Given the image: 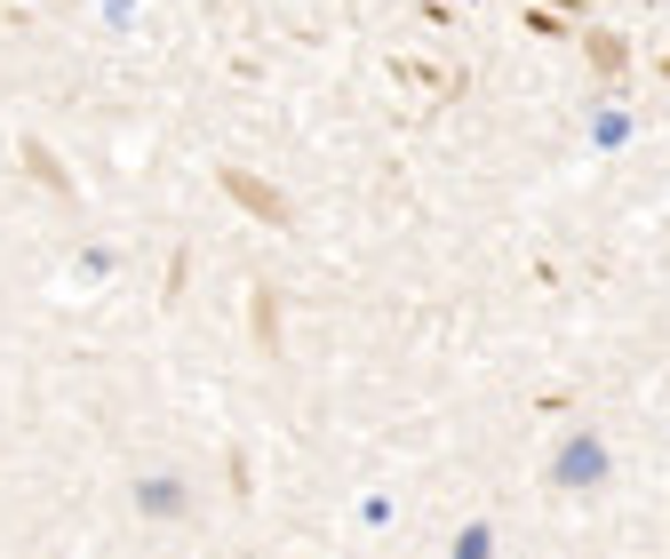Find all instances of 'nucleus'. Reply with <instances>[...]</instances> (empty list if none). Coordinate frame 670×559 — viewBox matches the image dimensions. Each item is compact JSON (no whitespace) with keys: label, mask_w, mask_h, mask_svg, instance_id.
<instances>
[{"label":"nucleus","mask_w":670,"mask_h":559,"mask_svg":"<svg viewBox=\"0 0 670 559\" xmlns=\"http://www.w3.org/2000/svg\"><path fill=\"white\" fill-rule=\"evenodd\" d=\"M559 480L566 487H598V480H607V448H598V440H566L559 448Z\"/></svg>","instance_id":"f257e3e1"}]
</instances>
